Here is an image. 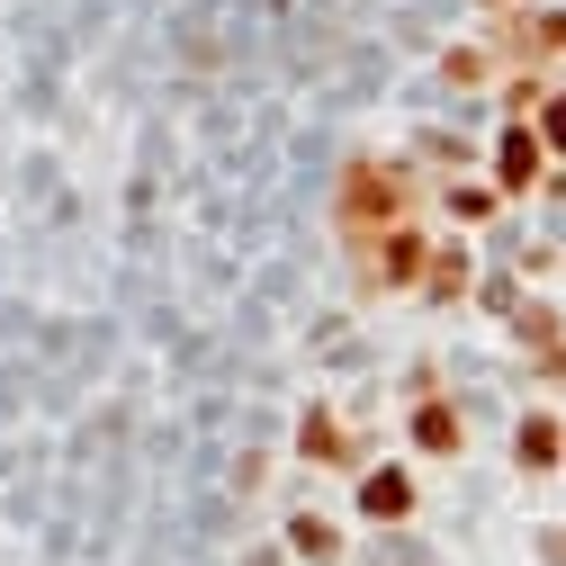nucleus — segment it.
I'll list each match as a JSON object with an SVG mask.
<instances>
[{"instance_id":"1","label":"nucleus","mask_w":566,"mask_h":566,"mask_svg":"<svg viewBox=\"0 0 566 566\" xmlns=\"http://www.w3.org/2000/svg\"><path fill=\"white\" fill-rule=\"evenodd\" d=\"M548 126H557V145H566V108H557V117H548Z\"/></svg>"}]
</instances>
